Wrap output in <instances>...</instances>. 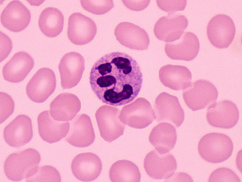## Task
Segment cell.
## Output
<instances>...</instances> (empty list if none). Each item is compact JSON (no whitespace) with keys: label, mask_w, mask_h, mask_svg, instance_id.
<instances>
[{"label":"cell","mask_w":242,"mask_h":182,"mask_svg":"<svg viewBox=\"0 0 242 182\" xmlns=\"http://www.w3.org/2000/svg\"><path fill=\"white\" fill-rule=\"evenodd\" d=\"M97 32V27L91 18L78 12L72 14L68 19L67 35L69 40L78 45L92 41Z\"/></svg>","instance_id":"4fadbf2b"},{"label":"cell","mask_w":242,"mask_h":182,"mask_svg":"<svg viewBox=\"0 0 242 182\" xmlns=\"http://www.w3.org/2000/svg\"><path fill=\"white\" fill-rule=\"evenodd\" d=\"M144 167L151 178L167 179L174 175L177 165L175 158L170 153L161 154L153 150L146 156Z\"/></svg>","instance_id":"30bf717a"},{"label":"cell","mask_w":242,"mask_h":182,"mask_svg":"<svg viewBox=\"0 0 242 182\" xmlns=\"http://www.w3.org/2000/svg\"><path fill=\"white\" fill-rule=\"evenodd\" d=\"M58 69L62 88H71L77 86L81 79L85 69L84 59L78 52H68L60 59Z\"/></svg>","instance_id":"8fae6325"},{"label":"cell","mask_w":242,"mask_h":182,"mask_svg":"<svg viewBox=\"0 0 242 182\" xmlns=\"http://www.w3.org/2000/svg\"><path fill=\"white\" fill-rule=\"evenodd\" d=\"M33 136L31 120L28 116L20 115L7 125L3 136L10 146L18 148L28 143Z\"/></svg>","instance_id":"e0dca14e"},{"label":"cell","mask_w":242,"mask_h":182,"mask_svg":"<svg viewBox=\"0 0 242 182\" xmlns=\"http://www.w3.org/2000/svg\"><path fill=\"white\" fill-rule=\"evenodd\" d=\"M81 108L80 101L76 95L67 93H62L50 103L51 116L57 121L71 120L80 111Z\"/></svg>","instance_id":"44dd1931"},{"label":"cell","mask_w":242,"mask_h":182,"mask_svg":"<svg viewBox=\"0 0 242 182\" xmlns=\"http://www.w3.org/2000/svg\"><path fill=\"white\" fill-rule=\"evenodd\" d=\"M56 86L55 74L51 69L42 68L35 73L27 84V95L34 102H44L53 93Z\"/></svg>","instance_id":"ba28073f"},{"label":"cell","mask_w":242,"mask_h":182,"mask_svg":"<svg viewBox=\"0 0 242 182\" xmlns=\"http://www.w3.org/2000/svg\"><path fill=\"white\" fill-rule=\"evenodd\" d=\"M154 108L158 122L170 123L178 127L184 121V112L175 96L165 92L160 93L155 99Z\"/></svg>","instance_id":"9c48e42d"},{"label":"cell","mask_w":242,"mask_h":182,"mask_svg":"<svg viewBox=\"0 0 242 182\" xmlns=\"http://www.w3.org/2000/svg\"><path fill=\"white\" fill-rule=\"evenodd\" d=\"M188 87L183 91V97L186 105L193 111L204 109L217 99V88L208 80H197Z\"/></svg>","instance_id":"5b68a950"},{"label":"cell","mask_w":242,"mask_h":182,"mask_svg":"<svg viewBox=\"0 0 242 182\" xmlns=\"http://www.w3.org/2000/svg\"><path fill=\"white\" fill-rule=\"evenodd\" d=\"M39 135L43 140L50 143L59 141L69 132V122L57 121L50 115L48 111L40 113L37 118Z\"/></svg>","instance_id":"603a6c76"},{"label":"cell","mask_w":242,"mask_h":182,"mask_svg":"<svg viewBox=\"0 0 242 182\" xmlns=\"http://www.w3.org/2000/svg\"><path fill=\"white\" fill-rule=\"evenodd\" d=\"M27 182H60V175L58 170L50 166L38 167L34 174L26 180Z\"/></svg>","instance_id":"83f0119b"},{"label":"cell","mask_w":242,"mask_h":182,"mask_svg":"<svg viewBox=\"0 0 242 182\" xmlns=\"http://www.w3.org/2000/svg\"><path fill=\"white\" fill-rule=\"evenodd\" d=\"M109 177L112 182H139L141 175L137 166L127 160L117 161L111 166Z\"/></svg>","instance_id":"4316f807"},{"label":"cell","mask_w":242,"mask_h":182,"mask_svg":"<svg viewBox=\"0 0 242 182\" xmlns=\"http://www.w3.org/2000/svg\"><path fill=\"white\" fill-rule=\"evenodd\" d=\"M233 144L229 136L217 133L205 134L200 140L198 150L205 160L213 163L224 162L232 155Z\"/></svg>","instance_id":"3957f363"},{"label":"cell","mask_w":242,"mask_h":182,"mask_svg":"<svg viewBox=\"0 0 242 182\" xmlns=\"http://www.w3.org/2000/svg\"><path fill=\"white\" fill-rule=\"evenodd\" d=\"M41 159L39 152L31 148L12 153L5 162V174L8 179L14 181L28 178L36 171Z\"/></svg>","instance_id":"7a4b0ae2"},{"label":"cell","mask_w":242,"mask_h":182,"mask_svg":"<svg viewBox=\"0 0 242 182\" xmlns=\"http://www.w3.org/2000/svg\"><path fill=\"white\" fill-rule=\"evenodd\" d=\"M188 24L184 15L179 14L168 15L160 18L156 22L154 32L159 39L170 42L179 39Z\"/></svg>","instance_id":"9a60e30c"},{"label":"cell","mask_w":242,"mask_h":182,"mask_svg":"<svg viewBox=\"0 0 242 182\" xmlns=\"http://www.w3.org/2000/svg\"><path fill=\"white\" fill-rule=\"evenodd\" d=\"M199 49L197 36L192 32H185L178 40L166 43L165 51L171 59L190 61L196 57Z\"/></svg>","instance_id":"2e32d148"},{"label":"cell","mask_w":242,"mask_h":182,"mask_svg":"<svg viewBox=\"0 0 242 182\" xmlns=\"http://www.w3.org/2000/svg\"><path fill=\"white\" fill-rule=\"evenodd\" d=\"M119 110L107 105L97 110L95 117L101 137L111 143L123 134L125 125L119 118Z\"/></svg>","instance_id":"8992f818"},{"label":"cell","mask_w":242,"mask_h":182,"mask_svg":"<svg viewBox=\"0 0 242 182\" xmlns=\"http://www.w3.org/2000/svg\"><path fill=\"white\" fill-rule=\"evenodd\" d=\"M114 34L123 46L138 50L147 49L150 42L146 32L140 26L128 22H122L115 27Z\"/></svg>","instance_id":"5bb4252c"},{"label":"cell","mask_w":242,"mask_h":182,"mask_svg":"<svg viewBox=\"0 0 242 182\" xmlns=\"http://www.w3.org/2000/svg\"><path fill=\"white\" fill-rule=\"evenodd\" d=\"M0 62L3 60L9 54L12 48L11 40L6 35L1 32Z\"/></svg>","instance_id":"d6a6232c"},{"label":"cell","mask_w":242,"mask_h":182,"mask_svg":"<svg viewBox=\"0 0 242 182\" xmlns=\"http://www.w3.org/2000/svg\"><path fill=\"white\" fill-rule=\"evenodd\" d=\"M29 10L20 2L13 0L2 11L1 21L3 25L13 32H20L25 29L31 20Z\"/></svg>","instance_id":"ffe728a7"},{"label":"cell","mask_w":242,"mask_h":182,"mask_svg":"<svg viewBox=\"0 0 242 182\" xmlns=\"http://www.w3.org/2000/svg\"><path fill=\"white\" fill-rule=\"evenodd\" d=\"M80 2L85 10L96 15L105 14L114 7L112 0H80Z\"/></svg>","instance_id":"f1b7e54d"},{"label":"cell","mask_w":242,"mask_h":182,"mask_svg":"<svg viewBox=\"0 0 242 182\" xmlns=\"http://www.w3.org/2000/svg\"><path fill=\"white\" fill-rule=\"evenodd\" d=\"M158 7L162 10L168 12V15L183 10L186 7V0H157Z\"/></svg>","instance_id":"1f68e13d"},{"label":"cell","mask_w":242,"mask_h":182,"mask_svg":"<svg viewBox=\"0 0 242 182\" xmlns=\"http://www.w3.org/2000/svg\"><path fill=\"white\" fill-rule=\"evenodd\" d=\"M119 118L122 122L131 127L141 129L150 124L155 116L150 102L145 98L139 97L122 107Z\"/></svg>","instance_id":"277c9868"},{"label":"cell","mask_w":242,"mask_h":182,"mask_svg":"<svg viewBox=\"0 0 242 182\" xmlns=\"http://www.w3.org/2000/svg\"><path fill=\"white\" fill-rule=\"evenodd\" d=\"M64 16L56 8H47L41 13L38 25L41 32L49 37H55L62 32L64 26Z\"/></svg>","instance_id":"484cf974"},{"label":"cell","mask_w":242,"mask_h":182,"mask_svg":"<svg viewBox=\"0 0 242 182\" xmlns=\"http://www.w3.org/2000/svg\"><path fill=\"white\" fill-rule=\"evenodd\" d=\"M0 123L3 122L13 113L14 103L11 96L3 92L0 93Z\"/></svg>","instance_id":"4dcf8cb0"},{"label":"cell","mask_w":242,"mask_h":182,"mask_svg":"<svg viewBox=\"0 0 242 182\" xmlns=\"http://www.w3.org/2000/svg\"><path fill=\"white\" fill-rule=\"evenodd\" d=\"M237 175L231 170L225 167L216 169L210 175L209 182H240Z\"/></svg>","instance_id":"f546056e"},{"label":"cell","mask_w":242,"mask_h":182,"mask_svg":"<svg viewBox=\"0 0 242 182\" xmlns=\"http://www.w3.org/2000/svg\"><path fill=\"white\" fill-rule=\"evenodd\" d=\"M34 64L33 59L28 53L24 51L18 52L3 67L4 79L12 83L20 82L26 77Z\"/></svg>","instance_id":"7402d4cb"},{"label":"cell","mask_w":242,"mask_h":182,"mask_svg":"<svg viewBox=\"0 0 242 182\" xmlns=\"http://www.w3.org/2000/svg\"><path fill=\"white\" fill-rule=\"evenodd\" d=\"M101 161L98 156L90 152L77 155L71 164L72 172L75 177L82 181H93L100 175L102 170Z\"/></svg>","instance_id":"ac0fdd59"},{"label":"cell","mask_w":242,"mask_h":182,"mask_svg":"<svg viewBox=\"0 0 242 182\" xmlns=\"http://www.w3.org/2000/svg\"><path fill=\"white\" fill-rule=\"evenodd\" d=\"M67 141L77 147H84L94 141L95 134L90 117L85 114H79L70 122Z\"/></svg>","instance_id":"d6986e66"},{"label":"cell","mask_w":242,"mask_h":182,"mask_svg":"<svg viewBox=\"0 0 242 182\" xmlns=\"http://www.w3.org/2000/svg\"><path fill=\"white\" fill-rule=\"evenodd\" d=\"M159 80L165 87L175 90L185 89L191 84V72L186 67L170 64L163 66L159 72Z\"/></svg>","instance_id":"cb8c5ba5"},{"label":"cell","mask_w":242,"mask_h":182,"mask_svg":"<svg viewBox=\"0 0 242 182\" xmlns=\"http://www.w3.org/2000/svg\"><path fill=\"white\" fill-rule=\"evenodd\" d=\"M150 143L159 153H167L175 147L177 139V132L171 124L162 122L155 126L149 136Z\"/></svg>","instance_id":"d4e9b609"},{"label":"cell","mask_w":242,"mask_h":182,"mask_svg":"<svg viewBox=\"0 0 242 182\" xmlns=\"http://www.w3.org/2000/svg\"><path fill=\"white\" fill-rule=\"evenodd\" d=\"M239 117L238 108L233 102L224 100L215 102L207 108L206 118L211 126L224 129L234 127Z\"/></svg>","instance_id":"7c38bea8"},{"label":"cell","mask_w":242,"mask_h":182,"mask_svg":"<svg viewBox=\"0 0 242 182\" xmlns=\"http://www.w3.org/2000/svg\"><path fill=\"white\" fill-rule=\"evenodd\" d=\"M234 22L228 15H216L209 21L207 27L208 38L211 43L219 49L227 48L233 41L235 34Z\"/></svg>","instance_id":"52a82bcc"},{"label":"cell","mask_w":242,"mask_h":182,"mask_svg":"<svg viewBox=\"0 0 242 182\" xmlns=\"http://www.w3.org/2000/svg\"><path fill=\"white\" fill-rule=\"evenodd\" d=\"M142 75L137 62L123 52L106 54L96 61L90 74L91 89L103 103L115 106L126 104L141 90Z\"/></svg>","instance_id":"6da1fadb"},{"label":"cell","mask_w":242,"mask_h":182,"mask_svg":"<svg viewBox=\"0 0 242 182\" xmlns=\"http://www.w3.org/2000/svg\"><path fill=\"white\" fill-rule=\"evenodd\" d=\"M123 4L129 9L131 10L139 11L146 8L149 5V0H123Z\"/></svg>","instance_id":"836d02e7"}]
</instances>
